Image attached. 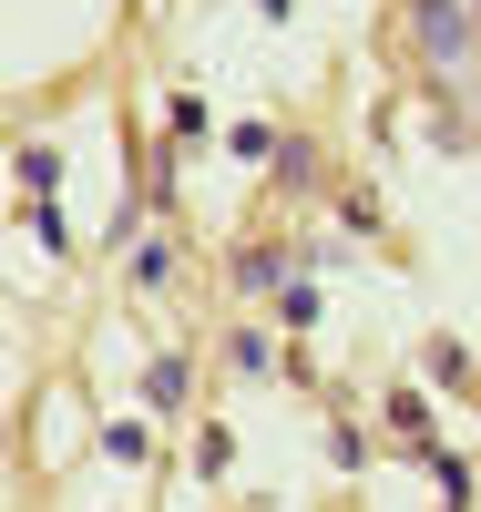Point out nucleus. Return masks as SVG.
<instances>
[{"label": "nucleus", "instance_id": "1", "mask_svg": "<svg viewBox=\"0 0 481 512\" xmlns=\"http://www.w3.org/2000/svg\"><path fill=\"white\" fill-rule=\"evenodd\" d=\"M420 31H430V52H441V62L461 52V21H451V0H420Z\"/></svg>", "mask_w": 481, "mask_h": 512}]
</instances>
